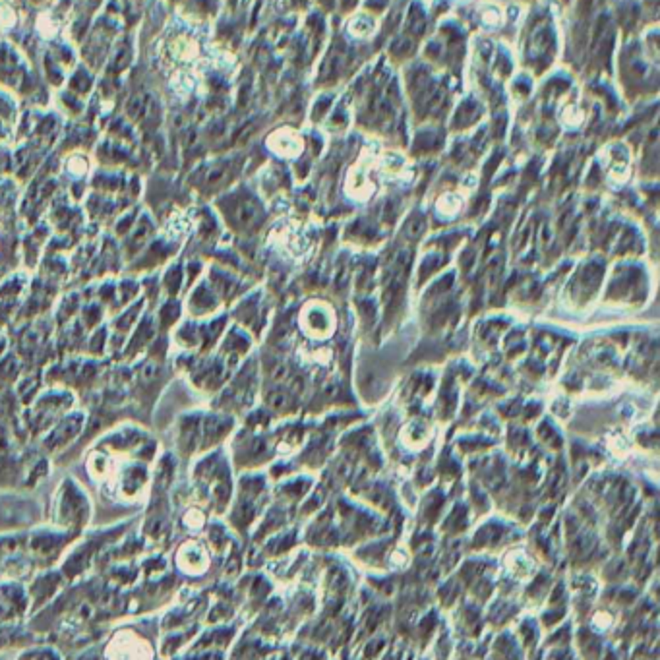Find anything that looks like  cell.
<instances>
[{
    "label": "cell",
    "mask_w": 660,
    "mask_h": 660,
    "mask_svg": "<svg viewBox=\"0 0 660 660\" xmlns=\"http://www.w3.org/2000/svg\"><path fill=\"white\" fill-rule=\"evenodd\" d=\"M4 446H6V441H4V436H2V434H0V451H2V449H4Z\"/></svg>",
    "instance_id": "cell-2"
},
{
    "label": "cell",
    "mask_w": 660,
    "mask_h": 660,
    "mask_svg": "<svg viewBox=\"0 0 660 660\" xmlns=\"http://www.w3.org/2000/svg\"><path fill=\"white\" fill-rule=\"evenodd\" d=\"M374 26H376V23H374V20L368 18V16H356L355 20L351 21V26H348V28H351V33H353V35L366 37L372 33Z\"/></svg>",
    "instance_id": "cell-1"
}]
</instances>
